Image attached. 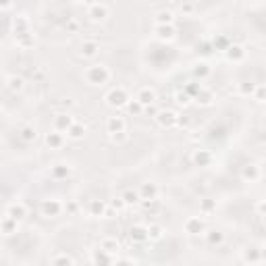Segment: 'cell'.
<instances>
[{"label":"cell","mask_w":266,"mask_h":266,"mask_svg":"<svg viewBox=\"0 0 266 266\" xmlns=\"http://www.w3.org/2000/svg\"><path fill=\"white\" fill-rule=\"evenodd\" d=\"M262 177V171H260V166L254 164V162H247L243 169H241V179L243 181H249V183H254V181H258Z\"/></svg>","instance_id":"20"},{"label":"cell","mask_w":266,"mask_h":266,"mask_svg":"<svg viewBox=\"0 0 266 266\" xmlns=\"http://www.w3.org/2000/svg\"><path fill=\"white\" fill-rule=\"evenodd\" d=\"M11 7H13V5H11V3H3V5H0V9H3V11H9V9H11Z\"/></svg>","instance_id":"49"},{"label":"cell","mask_w":266,"mask_h":266,"mask_svg":"<svg viewBox=\"0 0 266 266\" xmlns=\"http://www.w3.org/2000/svg\"><path fill=\"white\" fill-rule=\"evenodd\" d=\"M258 83H239V94L241 96H254Z\"/></svg>","instance_id":"42"},{"label":"cell","mask_w":266,"mask_h":266,"mask_svg":"<svg viewBox=\"0 0 266 266\" xmlns=\"http://www.w3.org/2000/svg\"><path fill=\"white\" fill-rule=\"evenodd\" d=\"M210 73H212V67H210L208 63L200 61V63H195V65H193V75H195V77H198L200 81L208 79V77H210Z\"/></svg>","instance_id":"30"},{"label":"cell","mask_w":266,"mask_h":266,"mask_svg":"<svg viewBox=\"0 0 266 266\" xmlns=\"http://www.w3.org/2000/svg\"><path fill=\"white\" fill-rule=\"evenodd\" d=\"M264 266H266V264H264Z\"/></svg>","instance_id":"52"},{"label":"cell","mask_w":266,"mask_h":266,"mask_svg":"<svg viewBox=\"0 0 266 266\" xmlns=\"http://www.w3.org/2000/svg\"><path fill=\"white\" fill-rule=\"evenodd\" d=\"M135 100L142 104V106H152V104H156V90L150 88V86H144V88H139L137 94H135Z\"/></svg>","instance_id":"11"},{"label":"cell","mask_w":266,"mask_h":266,"mask_svg":"<svg viewBox=\"0 0 266 266\" xmlns=\"http://www.w3.org/2000/svg\"><path fill=\"white\" fill-rule=\"evenodd\" d=\"M113 73H110V69L106 65H90L86 67V71H83V79H86L90 86H104V83L110 81Z\"/></svg>","instance_id":"1"},{"label":"cell","mask_w":266,"mask_h":266,"mask_svg":"<svg viewBox=\"0 0 266 266\" xmlns=\"http://www.w3.org/2000/svg\"><path fill=\"white\" fill-rule=\"evenodd\" d=\"M110 137V142H115V144H123V142H127V133H119V135H108Z\"/></svg>","instance_id":"45"},{"label":"cell","mask_w":266,"mask_h":266,"mask_svg":"<svg viewBox=\"0 0 266 266\" xmlns=\"http://www.w3.org/2000/svg\"><path fill=\"white\" fill-rule=\"evenodd\" d=\"M183 229L187 235H206V220L202 216H189L183 222Z\"/></svg>","instance_id":"6"},{"label":"cell","mask_w":266,"mask_h":266,"mask_svg":"<svg viewBox=\"0 0 266 266\" xmlns=\"http://www.w3.org/2000/svg\"><path fill=\"white\" fill-rule=\"evenodd\" d=\"M179 11H181V15H183V17H193L195 11H198V5H195V3H183L179 7Z\"/></svg>","instance_id":"39"},{"label":"cell","mask_w":266,"mask_h":266,"mask_svg":"<svg viewBox=\"0 0 266 266\" xmlns=\"http://www.w3.org/2000/svg\"><path fill=\"white\" fill-rule=\"evenodd\" d=\"M98 247L104 249L106 254H110V256H117L119 249H121V243H119L117 237H102L100 243H98Z\"/></svg>","instance_id":"19"},{"label":"cell","mask_w":266,"mask_h":266,"mask_svg":"<svg viewBox=\"0 0 266 266\" xmlns=\"http://www.w3.org/2000/svg\"><path fill=\"white\" fill-rule=\"evenodd\" d=\"M73 123H75V119L69 113H59V115H54V119H52V131L67 133L69 129L73 127Z\"/></svg>","instance_id":"7"},{"label":"cell","mask_w":266,"mask_h":266,"mask_svg":"<svg viewBox=\"0 0 266 266\" xmlns=\"http://www.w3.org/2000/svg\"><path fill=\"white\" fill-rule=\"evenodd\" d=\"M264 225H266V216H264Z\"/></svg>","instance_id":"51"},{"label":"cell","mask_w":266,"mask_h":266,"mask_svg":"<svg viewBox=\"0 0 266 266\" xmlns=\"http://www.w3.org/2000/svg\"><path fill=\"white\" fill-rule=\"evenodd\" d=\"M15 44H17V48H21V50H30V48L36 44V36H34V34L19 36V38H15Z\"/></svg>","instance_id":"32"},{"label":"cell","mask_w":266,"mask_h":266,"mask_svg":"<svg viewBox=\"0 0 266 266\" xmlns=\"http://www.w3.org/2000/svg\"><path fill=\"white\" fill-rule=\"evenodd\" d=\"M81 30V23H79V19H75V17H69L67 19V23H65V32L67 34H77Z\"/></svg>","instance_id":"38"},{"label":"cell","mask_w":266,"mask_h":266,"mask_svg":"<svg viewBox=\"0 0 266 266\" xmlns=\"http://www.w3.org/2000/svg\"><path fill=\"white\" fill-rule=\"evenodd\" d=\"M19 231V222L15 218H11V216H3V233L5 235H13V233H17Z\"/></svg>","instance_id":"33"},{"label":"cell","mask_w":266,"mask_h":266,"mask_svg":"<svg viewBox=\"0 0 266 266\" xmlns=\"http://www.w3.org/2000/svg\"><path fill=\"white\" fill-rule=\"evenodd\" d=\"M260 256H262V262H266V249H260Z\"/></svg>","instance_id":"50"},{"label":"cell","mask_w":266,"mask_h":266,"mask_svg":"<svg viewBox=\"0 0 266 266\" xmlns=\"http://www.w3.org/2000/svg\"><path fill=\"white\" fill-rule=\"evenodd\" d=\"M86 11H88V19L92 23H104L110 15V7L106 3H88Z\"/></svg>","instance_id":"3"},{"label":"cell","mask_w":266,"mask_h":266,"mask_svg":"<svg viewBox=\"0 0 266 266\" xmlns=\"http://www.w3.org/2000/svg\"><path fill=\"white\" fill-rule=\"evenodd\" d=\"M17 133H19V137L23 139L25 144H34L36 139H38V129L34 127V125H30V123H23Z\"/></svg>","instance_id":"23"},{"label":"cell","mask_w":266,"mask_h":266,"mask_svg":"<svg viewBox=\"0 0 266 266\" xmlns=\"http://www.w3.org/2000/svg\"><path fill=\"white\" fill-rule=\"evenodd\" d=\"M90 258H92V264H94V266H115V256L106 254V251L100 249V247L92 249Z\"/></svg>","instance_id":"12"},{"label":"cell","mask_w":266,"mask_h":266,"mask_svg":"<svg viewBox=\"0 0 266 266\" xmlns=\"http://www.w3.org/2000/svg\"><path fill=\"white\" fill-rule=\"evenodd\" d=\"M129 237H131V241L135 243H144L150 239V233H148V227L146 225H133L129 229Z\"/></svg>","instance_id":"24"},{"label":"cell","mask_w":266,"mask_h":266,"mask_svg":"<svg viewBox=\"0 0 266 266\" xmlns=\"http://www.w3.org/2000/svg\"><path fill=\"white\" fill-rule=\"evenodd\" d=\"M48 175H50L52 181H65V179H69L73 175V166L69 162H57V164L50 166Z\"/></svg>","instance_id":"5"},{"label":"cell","mask_w":266,"mask_h":266,"mask_svg":"<svg viewBox=\"0 0 266 266\" xmlns=\"http://www.w3.org/2000/svg\"><path fill=\"white\" fill-rule=\"evenodd\" d=\"M115 266H135V264H133L131 260H117Z\"/></svg>","instance_id":"48"},{"label":"cell","mask_w":266,"mask_h":266,"mask_svg":"<svg viewBox=\"0 0 266 266\" xmlns=\"http://www.w3.org/2000/svg\"><path fill=\"white\" fill-rule=\"evenodd\" d=\"M5 86H7L9 92L17 94V92H21V90L25 88V81H23V77H19V75H9V77L5 79Z\"/></svg>","instance_id":"29"},{"label":"cell","mask_w":266,"mask_h":266,"mask_svg":"<svg viewBox=\"0 0 266 266\" xmlns=\"http://www.w3.org/2000/svg\"><path fill=\"white\" fill-rule=\"evenodd\" d=\"M158 113H160V110L156 108V104H152V106H148V108H146V113H144V115H148V117H154V119H156V117H158Z\"/></svg>","instance_id":"46"},{"label":"cell","mask_w":266,"mask_h":266,"mask_svg":"<svg viewBox=\"0 0 266 266\" xmlns=\"http://www.w3.org/2000/svg\"><path fill=\"white\" fill-rule=\"evenodd\" d=\"M110 206H113L115 210H117V212H119V210H123L125 206H127V204H125V200H123V195H121V198H115L113 202H110Z\"/></svg>","instance_id":"44"},{"label":"cell","mask_w":266,"mask_h":266,"mask_svg":"<svg viewBox=\"0 0 266 266\" xmlns=\"http://www.w3.org/2000/svg\"><path fill=\"white\" fill-rule=\"evenodd\" d=\"M123 200H125V204H127V206H131V204H139V202H142V195H139L137 189H129V191L123 193Z\"/></svg>","instance_id":"35"},{"label":"cell","mask_w":266,"mask_h":266,"mask_svg":"<svg viewBox=\"0 0 266 266\" xmlns=\"http://www.w3.org/2000/svg\"><path fill=\"white\" fill-rule=\"evenodd\" d=\"M154 38L162 42V44H169V42H173L177 38L175 25H154Z\"/></svg>","instance_id":"8"},{"label":"cell","mask_w":266,"mask_h":266,"mask_svg":"<svg viewBox=\"0 0 266 266\" xmlns=\"http://www.w3.org/2000/svg\"><path fill=\"white\" fill-rule=\"evenodd\" d=\"M104 100L110 108H125L129 102H131V96L127 92V88H123V86H115V88H110L104 96Z\"/></svg>","instance_id":"2"},{"label":"cell","mask_w":266,"mask_h":266,"mask_svg":"<svg viewBox=\"0 0 266 266\" xmlns=\"http://www.w3.org/2000/svg\"><path fill=\"white\" fill-rule=\"evenodd\" d=\"M100 52V44L96 40H83L81 46H79V57L83 59H94L96 54Z\"/></svg>","instance_id":"16"},{"label":"cell","mask_w":266,"mask_h":266,"mask_svg":"<svg viewBox=\"0 0 266 266\" xmlns=\"http://www.w3.org/2000/svg\"><path fill=\"white\" fill-rule=\"evenodd\" d=\"M191 160L198 166H210V162H212V152L210 150H195L191 154Z\"/></svg>","instance_id":"25"},{"label":"cell","mask_w":266,"mask_h":266,"mask_svg":"<svg viewBox=\"0 0 266 266\" xmlns=\"http://www.w3.org/2000/svg\"><path fill=\"white\" fill-rule=\"evenodd\" d=\"M241 258H243V262L249 264V266H258V264L262 262V256H260V249H258V247H247V249H243Z\"/></svg>","instance_id":"26"},{"label":"cell","mask_w":266,"mask_h":266,"mask_svg":"<svg viewBox=\"0 0 266 266\" xmlns=\"http://www.w3.org/2000/svg\"><path fill=\"white\" fill-rule=\"evenodd\" d=\"M148 233H150V239H162V235H164V227L162 225H150L148 227Z\"/></svg>","instance_id":"40"},{"label":"cell","mask_w":266,"mask_h":266,"mask_svg":"<svg viewBox=\"0 0 266 266\" xmlns=\"http://www.w3.org/2000/svg\"><path fill=\"white\" fill-rule=\"evenodd\" d=\"M156 123L162 129H171L179 123V115L175 113V110H160L158 117H156Z\"/></svg>","instance_id":"13"},{"label":"cell","mask_w":266,"mask_h":266,"mask_svg":"<svg viewBox=\"0 0 266 266\" xmlns=\"http://www.w3.org/2000/svg\"><path fill=\"white\" fill-rule=\"evenodd\" d=\"M52 266H75V260L67 254V251H59V254H54L52 260H50Z\"/></svg>","instance_id":"31"},{"label":"cell","mask_w":266,"mask_h":266,"mask_svg":"<svg viewBox=\"0 0 266 266\" xmlns=\"http://www.w3.org/2000/svg\"><path fill=\"white\" fill-rule=\"evenodd\" d=\"M5 214L11 216V218H15L17 222H21V220L27 216V206H25L21 200H13V202H9Z\"/></svg>","instance_id":"10"},{"label":"cell","mask_w":266,"mask_h":266,"mask_svg":"<svg viewBox=\"0 0 266 266\" xmlns=\"http://www.w3.org/2000/svg\"><path fill=\"white\" fill-rule=\"evenodd\" d=\"M154 25H175V13L169 9H160L154 13Z\"/></svg>","instance_id":"22"},{"label":"cell","mask_w":266,"mask_h":266,"mask_svg":"<svg viewBox=\"0 0 266 266\" xmlns=\"http://www.w3.org/2000/svg\"><path fill=\"white\" fill-rule=\"evenodd\" d=\"M200 212L204 214V216H210V214H212V212H216V202L214 200H202L200 202Z\"/></svg>","instance_id":"34"},{"label":"cell","mask_w":266,"mask_h":266,"mask_svg":"<svg viewBox=\"0 0 266 266\" xmlns=\"http://www.w3.org/2000/svg\"><path fill=\"white\" fill-rule=\"evenodd\" d=\"M137 191H139V195H142L144 202H154V200L158 198V185L152 183V181H146V183H142Z\"/></svg>","instance_id":"17"},{"label":"cell","mask_w":266,"mask_h":266,"mask_svg":"<svg viewBox=\"0 0 266 266\" xmlns=\"http://www.w3.org/2000/svg\"><path fill=\"white\" fill-rule=\"evenodd\" d=\"M225 57L231 63H243L247 57V50L241 44H229V48L225 50Z\"/></svg>","instance_id":"14"},{"label":"cell","mask_w":266,"mask_h":266,"mask_svg":"<svg viewBox=\"0 0 266 266\" xmlns=\"http://www.w3.org/2000/svg\"><path fill=\"white\" fill-rule=\"evenodd\" d=\"M13 34H15V38L25 36V34H32V30H30V19H27L25 15H17L15 19H13Z\"/></svg>","instance_id":"18"},{"label":"cell","mask_w":266,"mask_h":266,"mask_svg":"<svg viewBox=\"0 0 266 266\" xmlns=\"http://www.w3.org/2000/svg\"><path fill=\"white\" fill-rule=\"evenodd\" d=\"M127 113L133 115V117H139V115H144V113H146V106H142L137 100H131V102L127 104Z\"/></svg>","instance_id":"37"},{"label":"cell","mask_w":266,"mask_h":266,"mask_svg":"<svg viewBox=\"0 0 266 266\" xmlns=\"http://www.w3.org/2000/svg\"><path fill=\"white\" fill-rule=\"evenodd\" d=\"M86 133H88V127L83 123H73V127L67 131V139H73V142H79V139H83L86 137Z\"/></svg>","instance_id":"27"},{"label":"cell","mask_w":266,"mask_h":266,"mask_svg":"<svg viewBox=\"0 0 266 266\" xmlns=\"http://www.w3.org/2000/svg\"><path fill=\"white\" fill-rule=\"evenodd\" d=\"M254 98H256L258 102H266V86H256Z\"/></svg>","instance_id":"43"},{"label":"cell","mask_w":266,"mask_h":266,"mask_svg":"<svg viewBox=\"0 0 266 266\" xmlns=\"http://www.w3.org/2000/svg\"><path fill=\"white\" fill-rule=\"evenodd\" d=\"M206 241L210 245H218V243L225 241V235H222L220 231H206Z\"/></svg>","instance_id":"36"},{"label":"cell","mask_w":266,"mask_h":266,"mask_svg":"<svg viewBox=\"0 0 266 266\" xmlns=\"http://www.w3.org/2000/svg\"><path fill=\"white\" fill-rule=\"evenodd\" d=\"M256 212L262 214V216H266V200H260V202L256 204Z\"/></svg>","instance_id":"47"},{"label":"cell","mask_w":266,"mask_h":266,"mask_svg":"<svg viewBox=\"0 0 266 266\" xmlns=\"http://www.w3.org/2000/svg\"><path fill=\"white\" fill-rule=\"evenodd\" d=\"M65 142H67L65 133H59V131L46 133V137H44V144H46L50 150H61V148L65 146Z\"/></svg>","instance_id":"21"},{"label":"cell","mask_w":266,"mask_h":266,"mask_svg":"<svg viewBox=\"0 0 266 266\" xmlns=\"http://www.w3.org/2000/svg\"><path fill=\"white\" fill-rule=\"evenodd\" d=\"M106 131H108V135L127 133V121H125V117H121V115L108 117V121H106Z\"/></svg>","instance_id":"9"},{"label":"cell","mask_w":266,"mask_h":266,"mask_svg":"<svg viewBox=\"0 0 266 266\" xmlns=\"http://www.w3.org/2000/svg\"><path fill=\"white\" fill-rule=\"evenodd\" d=\"M65 210L63 202L57 200V198H48V200H42L40 204V212L42 216H46V218H54V216H59L61 212Z\"/></svg>","instance_id":"4"},{"label":"cell","mask_w":266,"mask_h":266,"mask_svg":"<svg viewBox=\"0 0 266 266\" xmlns=\"http://www.w3.org/2000/svg\"><path fill=\"white\" fill-rule=\"evenodd\" d=\"M88 214L94 216V218H104V216L110 214V210H108L104 200H92L90 206H88Z\"/></svg>","instance_id":"15"},{"label":"cell","mask_w":266,"mask_h":266,"mask_svg":"<svg viewBox=\"0 0 266 266\" xmlns=\"http://www.w3.org/2000/svg\"><path fill=\"white\" fill-rule=\"evenodd\" d=\"M175 98H177V104H179V106H189L191 100H193V98H191L187 92H177Z\"/></svg>","instance_id":"41"},{"label":"cell","mask_w":266,"mask_h":266,"mask_svg":"<svg viewBox=\"0 0 266 266\" xmlns=\"http://www.w3.org/2000/svg\"><path fill=\"white\" fill-rule=\"evenodd\" d=\"M193 100L198 102L200 106H210V104H214V92L210 90V88H206V86H204V88L200 90V94L193 98Z\"/></svg>","instance_id":"28"}]
</instances>
